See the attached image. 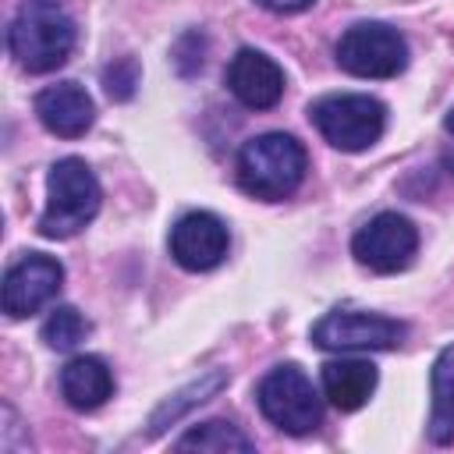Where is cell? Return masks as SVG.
Here are the masks:
<instances>
[{
  "label": "cell",
  "mask_w": 454,
  "mask_h": 454,
  "mask_svg": "<svg viewBox=\"0 0 454 454\" xmlns=\"http://www.w3.org/2000/svg\"><path fill=\"white\" fill-rule=\"evenodd\" d=\"M99 202H103V192L89 163L78 156L57 160L46 177V206L39 216V234L53 241L74 238L96 220Z\"/></svg>",
  "instance_id": "cell-3"
},
{
  "label": "cell",
  "mask_w": 454,
  "mask_h": 454,
  "mask_svg": "<svg viewBox=\"0 0 454 454\" xmlns=\"http://www.w3.org/2000/svg\"><path fill=\"white\" fill-rule=\"evenodd\" d=\"M419 252V231L408 216L387 209L365 220L351 238V255L372 273H397L408 270Z\"/></svg>",
  "instance_id": "cell-8"
},
{
  "label": "cell",
  "mask_w": 454,
  "mask_h": 454,
  "mask_svg": "<svg viewBox=\"0 0 454 454\" xmlns=\"http://www.w3.org/2000/svg\"><path fill=\"white\" fill-rule=\"evenodd\" d=\"M174 450H213V454H223V450H252V440L234 422L213 419V422L192 426L181 440H174Z\"/></svg>",
  "instance_id": "cell-17"
},
{
  "label": "cell",
  "mask_w": 454,
  "mask_h": 454,
  "mask_svg": "<svg viewBox=\"0 0 454 454\" xmlns=\"http://www.w3.org/2000/svg\"><path fill=\"white\" fill-rule=\"evenodd\" d=\"M60 394L74 411H96L114 394V372L96 355H74L60 369Z\"/></svg>",
  "instance_id": "cell-14"
},
{
  "label": "cell",
  "mask_w": 454,
  "mask_h": 454,
  "mask_svg": "<svg viewBox=\"0 0 454 454\" xmlns=\"http://www.w3.org/2000/svg\"><path fill=\"white\" fill-rule=\"evenodd\" d=\"M429 440L454 443V344H447L429 369Z\"/></svg>",
  "instance_id": "cell-15"
},
{
  "label": "cell",
  "mask_w": 454,
  "mask_h": 454,
  "mask_svg": "<svg viewBox=\"0 0 454 454\" xmlns=\"http://www.w3.org/2000/svg\"><path fill=\"white\" fill-rule=\"evenodd\" d=\"M35 117L57 138H82L96 121V103L78 82H57L35 92Z\"/></svg>",
  "instance_id": "cell-12"
},
{
  "label": "cell",
  "mask_w": 454,
  "mask_h": 454,
  "mask_svg": "<svg viewBox=\"0 0 454 454\" xmlns=\"http://www.w3.org/2000/svg\"><path fill=\"white\" fill-rule=\"evenodd\" d=\"M337 64L355 78H394L408 64V43L387 21H355L337 39Z\"/></svg>",
  "instance_id": "cell-6"
},
{
  "label": "cell",
  "mask_w": 454,
  "mask_h": 454,
  "mask_svg": "<svg viewBox=\"0 0 454 454\" xmlns=\"http://www.w3.org/2000/svg\"><path fill=\"white\" fill-rule=\"evenodd\" d=\"M319 383H323L326 401L337 411H358L362 404H369L380 383V372L365 358H333L319 369Z\"/></svg>",
  "instance_id": "cell-13"
},
{
  "label": "cell",
  "mask_w": 454,
  "mask_h": 454,
  "mask_svg": "<svg viewBox=\"0 0 454 454\" xmlns=\"http://www.w3.org/2000/svg\"><path fill=\"white\" fill-rule=\"evenodd\" d=\"M408 326L380 312L337 309L312 326V344L323 351H390L404 340Z\"/></svg>",
  "instance_id": "cell-7"
},
{
  "label": "cell",
  "mask_w": 454,
  "mask_h": 454,
  "mask_svg": "<svg viewBox=\"0 0 454 454\" xmlns=\"http://www.w3.org/2000/svg\"><path fill=\"white\" fill-rule=\"evenodd\" d=\"M316 131L340 153H362L380 142L387 128V106L365 92H330L309 106Z\"/></svg>",
  "instance_id": "cell-4"
},
{
  "label": "cell",
  "mask_w": 454,
  "mask_h": 454,
  "mask_svg": "<svg viewBox=\"0 0 454 454\" xmlns=\"http://www.w3.org/2000/svg\"><path fill=\"white\" fill-rule=\"evenodd\" d=\"M227 89L248 110H273L284 96V71L262 50H238L227 64Z\"/></svg>",
  "instance_id": "cell-11"
},
{
  "label": "cell",
  "mask_w": 454,
  "mask_h": 454,
  "mask_svg": "<svg viewBox=\"0 0 454 454\" xmlns=\"http://www.w3.org/2000/svg\"><path fill=\"white\" fill-rule=\"evenodd\" d=\"M138 85V64L135 57H117L114 64L103 67V89L110 99H131Z\"/></svg>",
  "instance_id": "cell-19"
},
{
  "label": "cell",
  "mask_w": 454,
  "mask_h": 454,
  "mask_svg": "<svg viewBox=\"0 0 454 454\" xmlns=\"http://www.w3.org/2000/svg\"><path fill=\"white\" fill-rule=\"evenodd\" d=\"M89 330H92V323H89L74 305H57V309L46 316L39 337H43L46 348H53V351H74V348L89 337Z\"/></svg>",
  "instance_id": "cell-18"
},
{
  "label": "cell",
  "mask_w": 454,
  "mask_h": 454,
  "mask_svg": "<svg viewBox=\"0 0 454 454\" xmlns=\"http://www.w3.org/2000/svg\"><path fill=\"white\" fill-rule=\"evenodd\" d=\"M443 167H447V170H450V174H454V149H450V153H447V156H443Z\"/></svg>",
  "instance_id": "cell-22"
},
{
  "label": "cell",
  "mask_w": 454,
  "mask_h": 454,
  "mask_svg": "<svg viewBox=\"0 0 454 454\" xmlns=\"http://www.w3.org/2000/svg\"><path fill=\"white\" fill-rule=\"evenodd\" d=\"M64 284V266L46 252H28L4 277V312L11 319L35 316L43 305L57 298Z\"/></svg>",
  "instance_id": "cell-9"
},
{
  "label": "cell",
  "mask_w": 454,
  "mask_h": 454,
  "mask_svg": "<svg viewBox=\"0 0 454 454\" xmlns=\"http://www.w3.org/2000/svg\"><path fill=\"white\" fill-rule=\"evenodd\" d=\"M305 145L287 131L255 135L238 149V188L262 202H280L294 195L305 181Z\"/></svg>",
  "instance_id": "cell-2"
},
{
  "label": "cell",
  "mask_w": 454,
  "mask_h": 454,
  "mask_svg": "<svg viewBox=\"0 0 454 454\" xmlns=\"http://www.w3.org/2000/svg\"><path fill=\"white\" fill-rule=\"evenodd\" d=\"M443 128H447V131H450V135H454V106H450V114H447V117H443Z\"/></svg>",
  "instance_id": "cell-21"
},
{
  "label": "cell",
  "mask_w": 454,
  "mask_h": 454,
  "mask_svg": "<svg viewBox=\"0 0 454 454\" xmlns=\"http://www.w3.org/2000/svg\"><path fill=\"white\" fill-rule=\"evenodd\" d=\"M227 248H231V234L216 213L195 209L170 227V255L188 273H206L220 266L227 259Z\"/></svg>",
  "instance_id": "cell-10"
},
{
  "label": "cell",
  "mask_w": 454,
  "mask_h": 454,
  "mask_svg": "<svg viewBox=\"0 0 454 454\" xmlns=\"http://www.w3.org/2000/svg\"><path fill=\"white\" fill-rule=\"evenodd\" d=\"M78 28L57 0H25L7 25V50L28 74L57 71L74 50Z\"/></svg>",
  "instance_id": "cell-1"
},
{
  "label": "cell",
  "mask_w": 454,
  "mask_h": 454,
  "mask_svg": "<svg viewBox=\"0 0 454 454\" xmlns=\"http://www.w3.org/2000/svg\"><path fill=\"white\" fill-rule=\"evenodd\" d=\"M223 387H227V369H213V372L199 376L195 383H188L184 390H177L170 401H163V404L153 411V419H149V436H160V433H163L167 426H174L184 411H192L195 404H206V401L216 397Z\"/></svg>",
  "instance_id": "cell-16"
},
{
  "label": "cell",
  "mask_w": 454,
  "mask_h": 454,
  "mask_svg": "<svg viewBox=\"0 0 454 454\" xmlns=\"http://www.w3.org/2000/svg\"><path fill=\"white\" fill-rule=\"evenodd\" d=\"M255 4L266 7V11H273V14H298V11L312 7L316 0H255Z\"/></svg>",
  "instance_id": "cell-20"
},
{
  "label": "cell",
  "mask_w": 454,
  "mask_h": 454,
  "mask_svg": "<svg viewBox=\"0 0 454 454\" xmlns=\"http://www.w3.org/2000/svg\"><path fill=\"white\" fill-rule=\"evenodd\" d=\"M255 404L266 415V422L291 436L316 433L323 422V401L298 362L273 365L255 387Z\"/></svg>",
  "instance_id": "cell-5"
}]
</instances>
